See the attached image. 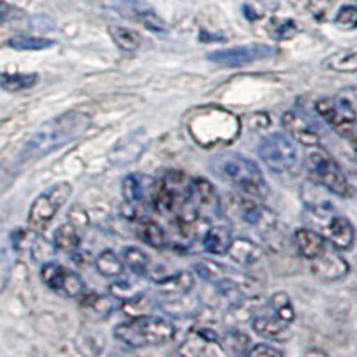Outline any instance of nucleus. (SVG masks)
Instances as JSON below:
<instances>
[{
    "label": "nucleus",
    "mask_w": 357,
    "mask_h": 357,
    "mask_svg": "<svg viewBox=\"0 0 357 357\" xmlns=\"http://www.w3.org/2000/svg\"><path fill=\"white\" fill-rule=\"evenodd\" d=\"M91 126V116L82 111H66L41 123L20 152V161H34L81 138Z\"/></svg>",
    "instance_id": "nucleus-1"
},
{
    "label": "nucleus",
    "mask_w": 357,
    "mask_h": 357,
    "mask_svg": "<svg viewBox=\"0 0 357 357\" xmlns=\"http://www.w3.org/2000/svg\"><path fill=\"white\" fill-rule=\"evenodd\" d=\"M113 334L118 341H122L123 345L132 347V349H145V347L170 343L175 340L177 331H175L174 324L165 318L139 314V317L118 324Z\"/></svg>",
    "instance_id": "nucleus-2"
},
{
    "label": "nucleus",
    "mask_w": 357,
    "mask_h": 357,
    "mask_svg": "<svg viewBox=\"0 0 357 357\" xmlns=\"http://www.w3.org/2000/svg\"><path fill=\"white\" fill-rule=\"evenodd\" d=\"M216 174L222 178L240 188L245 195L252 199H263L266 195V183L263 172L256 162L240 154L218 155L213 162Z\"/></svg>",
    "instance_id": "nucleus-3"
},
{
    "label": "nucleus",
    "mask_w": 357,
    "mask_h": 357,
    "mask_svg": "<svg viewBox=\"0 0 357 357\" xmlns=\"http://www.w3.org/2000/svg\"><path fill=\"white\" fill-rule=\"evenodd\" d=\"M305 172L312 183L325 188L334 195L343 197V199L352 195V186H350L347 175L334 161L333 155L320 146H314V151L305 155Z\"/></svg>",
    "instance_id": "nucleus-4"
},
{
    "label": "nucleus",
    "mask_w": 357,
    "mask_h": 357,
    "mask_svg": "<svg viewBox=\"0 0 357 357\" xmlns=\"http://www.w3.org/2000/svg\"><path fill=\"white\" fill-rule=\"evenodd\" d=\"M309 215L314 220V227L318 229L325 240L329 241L337 250H349L356 241L354 225L345 215H340L327 202L309 207Z\"/></svg>",
    "instance_id": "nucleus-5"
},
{
    "label": "nucleus",
    "mask_w": 357,
    "mask_h": 357,
    "mask_svg": "<svg viewBox=\"0 0 357 357\" xmlns=\"http://www.w3.org/2000/svg\"><path fill=\"white\" fill-rule=\"evenodd\" d=\"M261 161L275 174H295L301 168V152L284 134H270L261 142L259 149Z\"/></svg>",
    "instance_id": "nucleus-6"
},
{
    "label": "nucleus",
    "mask_w": 357,
    "mask_h": 357,
    "mask_svg": "<svg viewBox=\"0 0 357 357\" xmlns=\"http://www.w3.org/2000/svg\"><path fill=\"white\" fill-rule=\"evenodd\" d=\"M73 188L70 183H59L41 193L29 209V227L34 232H41L49 227L63 206L70 200Z\"/></svg>",
    "instance_id": "nucleus-7"
},
{
    "label": "nucleus",
    "mask_w": 357,
    "mask_h": 357,
    "mask_svg": "<svg viewBox=\"0 0 357 357\" xmlns=\"http://www.w3.org/2000/svg\"><path fill=\"white\" fill-rule=\"evenodd\" d=\"M317 113L341 136H354L357 130V111L349 98L327 97L317 102Z\"/></svg>",
    "instance_id": "nucleus-8"
},
{
    "label": "nucleus",
    "mask_w": 357,
    "mask_h": 357,
    "mask_svg": "<svg viewBox=\"0 0 357 357\" xmlns=\"http://www.w3.org/2000/svg\"><path fill=\"white\" fill-rule=\"evenodd\" d=\"M275 52L272 45L266 43H250L240 45V47H231V49L215 50L207 54V59L215 65L225 66V68H236V66H245L250 63L266 59Z\"/></svg>",
    "instance_id": "nucleus-9"
},
{
    "label": "nucleus",
    "mask_w": 357,
    "mask_h": 357,
    "mask_svg": "<svg viewBox=\"0 0 357 357\" xmlns=\"http://www.w3.org/2000/svg\"><path fill=\"white\" fill-rule=\"evenodd\" d=\"M41 280L52 291L61 293L70 298H81L86 291V284L79 273L56 263H47L41 266Z\"/></svg>",
    "instance_id": "nucleus-10"
},
{
    "label": "nucleus",
    "mask_w": 357,
    "mask_h": 357,
    "mask_svg": "<svg viewBox=\"0 0 357 357\" xmlns=\"http://www.w3.org/2000/svg\"><path fill=\"white\" fill-rule=\"evenodd\" d=\"M178 354H183V356H216L222 357L225 356V349L220 345L218 337L213 331H204V329H197L193 333L188 334L186 340L183 341V345L178 347Z\"/></svg>",
    "instance_id": "nucleus-11"
},
{
    "label": "nucleus",
    "mask_w": 357,
    "mask_h": 357,
    "mask_svg": "<svg viewBox=\"0 0 357 357\" xmlns=\"http://www.w3.org/2000/svg\"><path fill=\"white\" fill-rule=\"evenodd\" d=\"M312 273L321 280H337L349 273V263L340 256V250L333 245H327L317 259L309 261Z\"/></svg>",
    "instance_id": "nucleus-12"
},
{
    "label": "nucleus",
    "mask_w": 357,
    "mask_h": 357,
    "mask_svg": "<svg viewBox=\"0 0 357 357\" xmlns=\"http://www.w3.org/2000/svg\"><path fill=\"white\" fill-rule=\"evenodd\" d=\"M280 122H282V127L286 129V132L296 143H301L304 146H312V149L320 146V134L309 123L307 118H304L302 114L295 113V111H288V113L282 114Z\"/></svg>",
    "instance_id": "nucleus-13"
},
{
    "label": "nucleus",
    "mask_w": 357,
    "mask_h": 357,
    "mask_svg": "<svg viewBox=\"0 0 357 357\" xmlns=\"http://www.w3.org/2000/svg\"><path fill=\"white\" fill-rule=\"evenodd\" d=\"M250 321H252V329L256 331L259 336L268 337V340L284 341L291 336L289 324L279 320V318L270 311V309H268V312H256V314L252 317Z\"/></svg>",
    "instance_id": "nucleus-14"
},
{
    "label": "nucleus",
    "mask_w": 357,
    "mask_h": 357,
    "mask_svg": "<svg viewBox=\"0 0 357 357\" xmlns=\"http://www.w3.org/2000/svg\"><path fill=\"white\" fill-rule=\"evenodd\" d=\"M293 243H295L296 252L301 254L304 259L312 261L320 256L321 252L327 248L329 241L325 240L324 236L317 229H296L293 234Z\"/></svg>",
    "instance_id": "nucleus-15"
},
{
    "label": "nucleus",
    "mask_w": 357,
    "mask_h": 357,
    "mask_svg": "<svg viewBox=\"0 0 357 357\" xmlns=\"http://www.w3.org/2000/svg\"><path fill=\"white\" fill-rule=\"evenodd\" d=\"M193 195L197 197V207L206 213L207 218L218 216L222 213V202L211 183H207L204 178L193 181Z\"/></svg>",
    "instance_id": "nucleus-16"
},
{
    "label": "nucleus",
    "mask_w": 357,
    "mask_h": 357,
    "mask_svg": "<svg viewBox=\"0 0 357 357\" xmlns=\"http://www.w3.org/2000/svg\"><path fill=\"white\" fill-rule=\"evenodd\" d=\"M152 186H154V181L146 175H129V177L123 178L122 195L126 202L138 206V204L145 202L146 197L151 195Z\"/></svg>",
    "instance_id": "nucleus-17"
},
{
    "label": "nucleus",
    "mask_w": 357,
    "mask_h": 357,
    "mask_svg": "<svg viewBox=\"0 0 357 357\" xmlns=\"http://www.w3.org/2000/svg\"><path fill=\"white\" fill-rule=\"evenodd\" d=\"M229 256L236 261V263L245 264V266H252V264L259 263L263 259V248L254 241L247 240V238H236L231 241L227 250Z\"/></svg>",
    "instance_id": "nucleus-18"
},
{
    "label": "nucleus",
    "mask_w": 357,
    "mask_h": 357,
    "mask_svg": "<svg viewBox=\"0 0 357 357\" xmlns=\"http://www.w3.org/2000/svg\"><path fill=\"white\" fill-rule=\"evenodd\" d=\"M232 241L231 229L225 227V225H213L206 231L202 238L204 250L213 254V256H223L227 254L229 245Z\"/></svg>",
    "instance_id": "nucleus-19"
},
{
    "label": "nucleus",
    "mask_w": 357,
    "mask_h": 357,
    "mask_svg": "<svg viewBox=\"0 0 357 357\" xmlns=\"http://www.w3.org/2000/svg\"><path fill=\"white\" fill-rule=\"evenodd\" d=\"M324 68L336 73H357V45L331 54L324 61Z\"/></svg>",
    "instance_id": "nucleus-20"
},
{
    "label": "nucleus",
    "mask_w": 357,
    "mask_h": 357,
    "mask_svg": "<svg viewBox=\"0 0 357 357\" xmlns=\"http://www.w3.org/2000/svg\"><path fill=\"white\" fill-rule=\"evenodd\" d=\"M82 309L97 318H106L118 307V298L111 295H82Z\"/></svg>",
    "instance_id": "nucleus-21"
},
{
    "label": "nucleus",
    "mask_w": 357,
    "mask_h": 357,
    "mask_svg": "<svg viewBox=\"0 0 357 357\" xmlns=\"http://www.w3.org/2000/svg\"><path fill=\"white\" fill-rule=\"evenodd\" d=\"M158 288L167 295L183 296L193 288V275L190 272H177L158 280Z\"/></svg>",
    "instance_id": "nucleus-22"
},
{
    "label": "nucleus",
    "mask_w": 357,
    "mask_h": 357,
    "mask_svg": "<svg viewBox=\"0 0 357 357\" xmlns=\"http://www.w3.org/2000/svg\"><path fill=\"white\" fill-rule=\"evenodd\" d=\"M136 234H138V238L143 241V243L151 245V247L154 248L167 247V234H165L161 225L152 222V220H142V222L138 223Z\"/></svg>",
    "instance_id": "nucleus-23"
},
{
    "label": "nucleus",
    "mask_w": 357,
    "mask_h": 357,
    "mask_svg": "<svg viewBox=\"0 0 357 357\" xmlns=\"http://www.w3.org/2000/svg\"><path fill=\"white\" fill-rule=\"evenodd\" d=\"M54 245H56V248H59L61 252H66V254L77 252L79 247H81L79 229L75 227V225H72V223L61 225V227L56 231V234H54Z\"/></svg>",
    "instance_id": "nucleus-24"
},
{
    "label": "nucleus",
    "mask_w": 357,
    "mask_h": 357,
    "mask_svg": "<svg viewBox=\"0 0 357 357\" xmlns=\"http://www.w3.org/2000/svg\"><path fill=\"white\" fill-rule=\"evenodd\" d=\"M268 309H270L279 320L286 321V324H291V321L295 320V307H293L291 298H289V295L286 291L273 293V295L268 298Z\"/></svg>",
    "instance_id": "nucleus-25"
},
{
    "label": "nucleus",
    "mask_w": 357,
    "mask_h": 357,
    "mask_svg": "<svg viewBox=\"0 0 357 357\" xmlns=\"http://www.w3.org/2000/svg\"><path fill=\"white\" fill-rule=\"evenodd\" d=\"M95 266H97L98 273L104 277H120L123 273V261L122 257H118L113 250H102L97 257H95Z\"/></svg>",
    "instance_id": "nucleus-26"
},
{
    "label": "nucleus",
    "mask_w": 357,
    "mask_h": 357,
    "mask_svg": "<svg viewBox=\"0 0 357 357\" xmlns=\"http://www.w3.org/2000/svg\"><path fill=\"white\" fill-rule=\"evenodd\" d=\"M222 347L225 349V352L232 354V356H247L252 343L247 334H243L238 329H232L223 334Z\"/></svg>",
    "instance_id": "nucleus-27"
},
{
    "label": "nucleus",
    "mask_w": 357,
    "mask_h": 357,
    "mask_svg": "<svg viewBox=\"0 0 357 357\" xmlns=\"http://www.w3.org/2000/svg\"><path fill=\"white\" fill-rule=\"evenodd\" d=\"M123 266H127L136 275H143L149 268V257L145 252L138 247H126L122 254Z\"/></svg>",
    "instance_id": "nucleus-28"
},
{
    "label": "nucleus",
    "mask_w": 357,
    "mask_h": 357,
    "mask_svg": "<svg viewBox=\"0 0 357 357\" xmlns=\"http://www.w3.org/2000/svg\"><path fill=\"white\" fill-rule=\"evenodd\" d=\"M38 82L36 73H4L0 77V86L8 91H22L33 88Z\"/></svg>",
    "instance_id": "nucleus-29"
},
{
    "label": "nucleus",
    "mask_w": 357,
    "mask_h": 357,
    "mask_svg": "<svg viewBox=\"0 0 357 357\" xmlns=\"http://www.w3.org/2000/svg\"><path fill=\"white\" fill-rule=\"evenodd\" d=\"M109 34L114 43L122 50H127V52H132V50L139 47V36L134 31H130V29L120 27V25H111Z\"/></svg>",
    "instance_id": "nucleus-30"
},
{
    "label": "nucleus",
    "mask_w": 357,
    "mask_h": 357,
    "mask_svg": "<svg viewBox=\"0 0 357 357\" xmlns=\"http://www.w3.org/2000/svg\"><path fill=\"white\" fill-rule=\"evenodd\" d=\"M56 41L52 40H45V38H31V36H18L8 40V47L17 50H43L54 47Z\"/></svg>",
    "instance_id": "nucleus-31"
},
{
    "label": "nucleus",
    "mask_w": 357,
    "mask_h": 357,
    "mask_svg": "<svg viewBox=\"0 0 357 357\" xmlns=\"http://www.w3.org/2000/svg\"><path fill=\"white\" fill-rule=\"evenodd\" d=\"M134 13H136V18H139L142 24L146 25L151 31H158V33H162V31H165V24H162L161 18H159L151 8H146L145 4H142L139 0L138 2H134Z\"/></svg>",
    "instance_id": "nucleus-32"
},
{
    "label": "nucleus",
    "mask_w": 357,
    "mask_h": 357,
    "mask_svg": "<svg viewBox=\"0 0 357 357\" xmlns=\"http://www.w3.org/2000/svg\"><path fill=\"white\" fill-rule=\"evenodd\" d=\"M334 22H336L337 27L345 29V31L357 29V8L356 6H343V8L337 11Z\"/></svg>",
    "instance_id": "nucleus-33"
},
{
    "label": "nucleus",
    "mask_w": 357,
    "mask_h": 357,
    "mask_svg": "<svg viewBox=\"0 0 357 357\" xmlns=\"http://www.w3.org/2000/svg\"><path fill=\"white\" fill-rule=\"evenodd\" d=\"M247 356L282 357V352H280L279 349H275V347H272V345H266V343H259V345H256V347H250V349H248Z\"/></svg>",
    "instance_id": "nucleus-34"
},
{
    "label": "nucleus",
    "mask_w": 357,
    "mask_h": 357,
    "mask_svg": "<svg viewBox=\"0 0 357 357\" xmlns=\"http://www.w3.org/2000/svg\"><path fill=\"white\" fill-rule=\"evenodd\" d=\"M295 33H296V25L293 24L291 20H282L279 22V31L273 33V36H275L277 40H286V38H291Z\"/></svg>",
    "instance_id": "nucleus-35"
},
{
    "label": "nucleus",
    "mask_w": 357,
    "mask_h": 357,
    "mask_svg": "<svg viewBox=\"0 0 357 357\" xmlns=\"http://www.w3.org/2000/svg\"><path fill=\"white\" fill-rule=\"evenodd\" d=\"M352 145H354V152H356V155H357V136H356V138H354Z\"/></svg>",
    "instance_id": "nucleus-36"
}]
</instances>
